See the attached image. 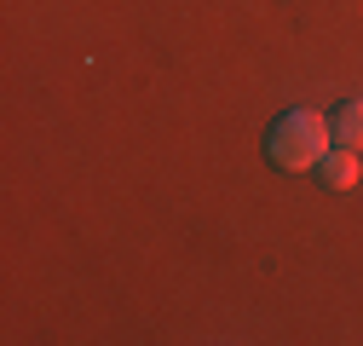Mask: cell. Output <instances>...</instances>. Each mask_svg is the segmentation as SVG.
I'll return each instance as SVG.
<instances>
[{
	"mask_svg": "<svg viewBox=\"0 0 363 346\" xmlns=\"http://www.w3.org/2000/svg\"><path fill=\"white\" fill-rule=\"evenodd\" d=\"M357 150H346V145H329L323 150V162H317V179H323L329 191H346V185H357Z\"/></svg>",
	"mask_w": 363,
	"mask_h": 346,
	"instance_id": "7a4b0ae2",
	"label": "cell"
},
{
	"mask_svg": "<svg viewBox=\"0 0 363 346\" xmlns=\"http://www.w3.org/2000/svg\"><path fill=\"white\" fill-rule=\"evenodd\" d=\"M329 145H335L329 116H317V110H283L277 121H271V133H265V156L277 162L283 173H306V167H317Z\"/></svg>",
	"mask_w": 363,
	"mask_h": 346,
	"instance_id": "6da1fadb",
	"label": "cell"
},
{
	"mask_svg": "<svg viewBox=\"0 0 363 346\" xmlns=\"http://www.w3.org/2000/svg\"><path fill=\"white\" fill-rule=\"evenodd\" d=\"M329 133H335V145L363 150V99H346V104L329 116Z\"/></svg>",
	"mask_w": 363,
	"mask_h": 346,
	"instance_id": "3957f363",
	"label": "cell"
}]
</instances>
